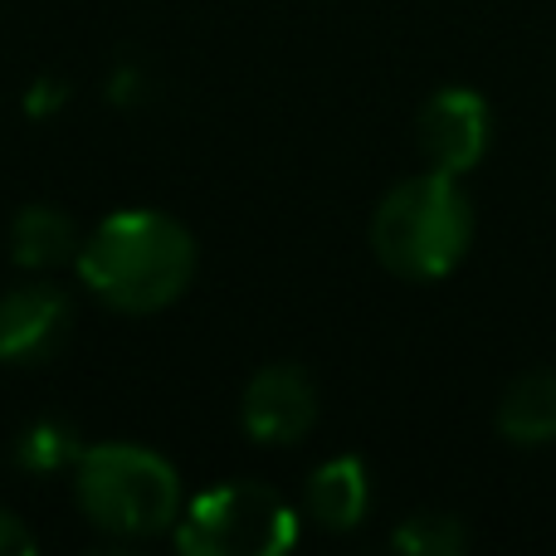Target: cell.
Returning a JSON list of instances; mask_svg holds the SVG:
<instances>
[{
  "mask_svg": "<svg viewBox=\"0 0 556 556\" xmlns=\"http://www.w3.org/2000/svg\"><path fill=\"white\" fill-rule=\"evenodd\" d=\"M78 278L103 307L147 317L172 307L195 278V235L166 211H117L84 235Z\"/></svg>",
  "mask_w": 556,
  "mask_h": 556,
  "instance_id": "1",
  "label": "cell"
},
{
  "mask_svg": "<svg viewBox=\"0 0 556 556\" xmlns=\"http://www.w3.org/2000/svg\"><path fill=\"white\" fill-rule=\"evenodd\" d=\"M415 142H420L425 162L434 172L469 176L489 156V142H493V113L483 103V93H473L464 84L430 93V103L415 117Z\"/></svg>",
  "mask_w": 556,
  "mask_h": 556,
  "instance_id": "5",
  "label": "cell"
},
{
  "mask_svg": "<svg viewBox=\"0 0 556 556\" xmlns=\"http://www.w3.org/2000/svg\"><path fill=\"white\" fill-rule=\"evenodd\" d=\"M498 434L518 450L556 444V371H522L498 401Z\"/></svg>",
  "mask_w": 556,
  "mask_h": 556,
  "instance_id": "10",
  "label": "cell"
},
{
  "mask_svg": "<svg viewBox=\"0 0 556 556\" xmlns=\"http://www.w3.org/2000/svg\"><path fill=\"white\" fill-rule=\"evenodd\" d=\"M240 425L254 444H298L317 425V386L303 366L269 362L250 376L240 395Z\"/></svg>",
  "mask_w": 556,
  "mask_h": 556,
  "instance_id": "6",
  "label": "cell"
},
{
  "mask_svg": "<svg viewBox=\"0 0 556 556\" xmlns=\"http://www.w3.org/2000/svg\"><path fill=\"white\" fill-rule=\"evenodd\" d=\"M298 542V513L264 483H215L195 493L176 518L186 556H283Z\"/></svg>",
  "mask_w": 556,
  "mask_h": 556,
  "instance_id": "4",
  "label": "cell"
},
{
  "mask_svg": "<svg viewBox=\"0 0 556 556\" xmlns=\"http://www.w3.org/2000/svg\"><path fill=\"white\" fill-rule=\"evenodd\" d=\"M35 532L15 518L10 508H0V556H35Z\"/></svg>",
  "mask_w": 556,
  "mask_h": 556,
  "instance_id": "13",
  "label": "cell"
},
{
  "mask_svg": "<svg viewBox=\"0 0 556 556\" xmlns=\"http://www.w3.org/2000/svg\"><path fill=\"white\" fill-rule=\"evenodd\" d=\"M74 332V303L59 283H15L0 293V362L39 366Z\"/></svg>",
  "mask_w": 556,
  "mask_h": 556,
  "instance_id": "7",
  "label": "cell"
},
{
  "mask_svg": "<svg viewBox=\"0 0 556 556\" xmlns=\"http://www.w3.org/2000/svg\"><path fill=\"white\" fill-rule=\"evenodd\" d=\"M74 503L88 518V528L113 542H147L176 532V518L186 508L181 473L156 450L127 440L88 444L74 464Z\"/></svg>",
  "mask_w": 556,
  "mask_h": 556,
  "instance_id": "3",
  "label": "cell"
},
{
  "mask_svg": "<svg viewBox=\"0 0 556 556\" xmlns=\"http://www.w3.org/2000/svg\"><path fill=\"white\" fill-rule=\"evenodd\" d=\"M78 244H84V235H78L74 215L59 205H25L10 220V260L25 274H49L78 260Z\"/></svg>",
  "mask_w": 556,
  "mask_h": 556,
  "instance_id": "9",
  "label": "cell"
},
{
  "mask_svg": "<svg viewBox=\"0 0 556 556\" xmlns=\"http://www.w3.org/2000/svg\"><path fill=\"white\" fill-rule=\"evenodd\" d=\"M391 547L405 556H459L469 552V528L454 513H415L391 532Z\"/></svg>",
  "mask_w": 556,
  "mask_h": 556,
  "instance_id": "12",
  "label": "cell"
},
{
  "mask_svg": "<svg viewBox=\"0 0 556 556\" xmlns=\"http://www.w3.org/2000/svg\"><path fill=\"white\" fill-rule=\"evenodd\" d=\"M371 513V473L362 459L337 454V459L317 464L307 479V518L323 532H352Z\"/></svg>",
  "mask_w": 556,
  "mask_h": 556,
  "instance_id": "8",
  "label": "cell"
},
{
  "mask_svg": "<svg viewBox=\"0 0 556 556\" xmlns=\"http://www.w3.org/2000/svg\"><path fill=\"white\" fill-rule=\"evenodd\" d=\"M473 244V201L459 176L420 172L381 195L371 211V254L381 269L410 283L454 274Z\"/></svg>",
  "mask_w": 556,
  "mask_h": 556,
  "instance_id": "2",
  "label": "cell"
},
{
  "mask_svg": "<svg viewBox=\"0 0 556 556\" xmlns=\"http://www.w3.org/2000/svg\"><path fill=\"white\" fill-rule=\"evenodd\" d=\"M88 444L78 440V425L64 415H39L20 430L15 440V464L25 473H74V464L84 459Z\"/></svg>",
  "mask_w": 556,
  "mask_h": 556,
  "instance_id": "11",
  "label": "cell"
}]
</instances>
